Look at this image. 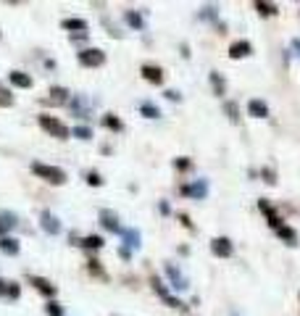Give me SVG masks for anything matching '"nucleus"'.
Listing matches in <instances>:
<instances>
[{
    "instance_id": "2",
    "label": "nucleus",
    "mask_w": 300,
    "mask_h": 316,
    "mask_svg": "<svg viewBox=\"0 0 300 316\" xmlns=\"http://www.w3.org/2000/svg\"><path fill=\"white\" fill-rule=\"evenodd\" d=\"M40 127L48 132L50 137H58V140H68L71 137V129H68L61 119H56V116H50V113H40Z\"/></svg>"
},
{
    "instance_id": "7",
    "label": "nucleus",
    "mask_w": 300,
    "mask_h": 316,
    "mask_svg": "<svg viewBox=\"0 0 300 316\" xmlns=\"http://www.w3.org/2000/svg\"><path fill=\"white\" fill-rule=\"evenodd\" d=\"M40 227H42V232H48V235H58L61 232V219L53 211H42L40 213Z\"/></svg>"
},
{
    "instance_id": "14",
    "label": "nucleus",
    "mask_w": 300,
    "mask_h": 316,
    "mask_svg": "<svg viewBox=\"0 0 300 316\" xmlns=\"http://www.w3.org/2000/svg\"><path fill=\"white\" fill-rule=\"evenodd\" d=\"M166 277L171 280V287H176V290H184V287H187V280L179 274V269H176L174 264H166Z\"/></svg>"
},
{
    "instance_id": "11",
    "label": "nucleus",
    "mask_w": 300,
    "mask_h": 316,
    "mask_svg": "<svg viewBox=\"0 0 300 316\" xmlns=\"http://www.w3.org/2000/svg\"><path fill=\"white\" fill-rule=\"evenodd\" d=\"M250 53H253V45H250L248 40H237V42H232V45H229V58H232V61L248 58Z\"/></svg>"
},
{
    "instance_id": "8",
    "label": "nucleus",
    "mask_w": 300,
    "mask_h": 316,
    "mask_svg": "<svg viewBox=\"0 0 300 316\" xmlns=\"http://www.w3.org/2000/svg\"><path fill=\"white\" fill-rule=\"evenodd\" d=\"M29 282H32V287H34L37 292H42L45 298H53V295L58 292V287H56V284H53L50 280H45V277H37V274H32V277H29Z\"/></svg>"
},
{
    "instance_id": "1",
    "label": "nucleus",
    "mask_w": 300,
    "mask_h": 316,
    "mask_svg": "<svg viewBox=\"0 0 300 316\" xmlns=\"http://www.w3.org/2000/svg\"><path fill=\"white\" fill-rule=\"evenodd\" d=\"M29 169L40 176V179H45L48 184H66V172L64 169H58V166H48V164H42V161H32L29 164Z\"/></svg>"
},
{
    "instance_id": "40",
    "label": "nucleus",
    "mask_w": 300,
    "mask_h": 316,
    "mask_svg": "<svg viewBox=\"0 0 300 316\" xmlns=\"http://www.w3.org/2000/svg\"><path fill=\"white\" fill-rule=\"evenodd\" d=\"M158 208H161V213H171V208H168V203H166V200H161V203H158Z\"/></svg>"
},
{
    "instance_id": "25",
    "label": "nucleus",
    "mask_w": 300,
    "mask_h": 316,
    "mask_svg": "<svg viewBox=\"0 0 300 316\" xmlns=\"http://www.w3.org/2000/svg\"><path fill=\"white\" fill-rule=\"evenodd\" d=\"M16 224V216L13 213H0V237H5V232Z\"/></svg>"
},
{
    "instance_id": "13",
    "label": "nucleus",
    "mask_w": 300,
    "mask_h": 316,
    "mask_svg": "<svg viewBox=\"0 0 300 316\" xmlns=\"http://www.w3.org/2000/svg\"><path fill=\"white\" fill-rule=\"evenodd\" d=\"M61 29H66V32H79V35H87V21L84 19H64L61 21Z\"/></svg>"
},
{
    "instance_id": "39",
    "label": "nucleus",
    "mask_w": 300,
    "mask_h": 316,
    "mask_svg": "<svg viewBox=\"0 0 300 316\" xmlns=\"http://www.w3.org/2000/svg\"><path fill=\"white\" fill-rule=\"evenodd\" d=\"M164 95H166L168 100H174V103H176V100H179V98H182V95H179V92H176V90H166V92H164Z\"/></svg>"
},
{
    "instance_id": "3",
    "label": "nucleus",
    "mask_w": 300,
    "mask_h": 316,
    "mask_svg": "<svg viewBox=\"0 0 300 316\" xmlns=\"http://www.w3.org/2000/svg\"><path fill=\"white\" fill-rule=\"evenodd\" d=\"M79 64L82 66H87V69H98V66H103L105 64V50H100V48H84L79 50Z\"/></svg>"
},
{
    "instance_id": "33",
    "label": "nucleus",
    "mask_w": 300,
    "mask_h": 316,
    "mask_svg": "<svg viewBox=\"0 0 300 316\" xmlns=\"http://www.w3.org/2000/svg\"><path fill=\"white\" fill-rule=\"evenodd\" d=\"M45 311H48V316H64V306H58L56 300H50V303L45 306Z\"/></svg>"
},
{
    "instance_id": "20",
    "label": "nucleus",
    "mask_w": 300,
    "mask_h": 316,
    "mask_svg": "<svg viewBox=\"0 0 300 316\" xmlns=\"http://www.w3.org/2000/svg\"><path fill=\"white\" fill-rule=\"evenodd\" d=\"M276 237H279V240H284L287 245H292V248L298 245V232H295L292 227H287V224H282L279 229H276Z\"/></svg>"
},
{
    "instance_id": "38",
    "label": "nucleus",
    "mask_w": 300,
    "mask_h": 316,
    "mask_svg": "<svg viewBox=\"0 0 300 316\" xmlns=\"http://www.w3.org/2000/svg\"><path fill=\"white\" fill-rule=\"evenodd\" d=\"M179 221H182V224L190 229V232H195V224H192V221H190V216H187V213H179Z\"/></svg>"
},
{
    "instance_id": "34",
    "label": "nucleus",
    "mask_w": 300,
    "mask_h": 316,
    "mask_svg": "<svg viewBox=\"0 0 300 316\" xmlns=\"http://www.w3.org/2000/svg\"><path fill=\"white\" fill-rule=\"evenodd\" d=\"M174 166L179 169V172H190V169H192V161H190V158H176Z\"/></svg>"
},
{
    "instance_id": "26",
    "label": "nucleus",
    "mask_w": 300,
    "mask_h": 316,
    "mask_svg": "<svg viewBox=\"0 0 300 316\" xmlns=\"http://www.w3.org/2000/svg\"><path fill=\"white\" fill-rule=\"evenodd\" d=\"M224 111H227L229 121H240V105H237L234 100H227V103H224Z\"/></svg>"
},
{
    "instance_id": "29",
    "label": "nucleus",
    "mask_w": 300,
    "mask_h": 316,
    "mask_svg": "<svg viewBox=\"0 0 300 316\" xmlns=\"http://www.w3.org/2000/svg\"><path fill=\"white\" fill-rule=\"evenodd\" d=\"M0 105H3V108L13 105V95H11V90H8V87H3V84H0Z\"/></svg>"
},
{
    "instance_id": "21",
    "label": "nucleus",
    "mask_w": 300,
    "mask_h": 316,
    "mask_svg": "<svg viewBox=\"0 0 300 316\" xmlns=\"http://www.w3.org/2000/svg\"><path fill=\"white\" fill-rule=\"evenodd\" d=\"M79 245H82L84 250H100V248L105 245V240H103L100 235H87V237H84V240H82Z\"/></svg>"
},
{
    "instance_id": "27",
    "label": "nucleus",
    "mask_w": 300,
    "mask_h": 316,
    "mask_svg": "<svg viewBox=\"0 0 300 316\" xmlns=\"http://www.w3.org/2000/svg\"><path fill=\"white\" fill-rule=\"evenodd\" d=\"M140 113H142L145 119H158L161 116V111L153 103H140Z\"/></svg>"
},
{
    "instance_id": "9",
    "label": "nucleus",
    "mask_w": 300,
    "mask_h": 316,
    "mask_svg": "<svg viewBox=\"0 0 300 316\" xmlns=\"http://www.w3.org/2000/svg\"><path fill=\"white\" fill-rule=\"evenodd\" d=\"M140 74L145 76V82H150V84H164V69L161 66H156V64H145L142 69H140Z\"/></svg>"
},
{
    "instance_id": "19",
    "label": "nucleus",
    "mask_w": 300,
    "mask_h": 316,
    "mask_svg": "<svg viewBox=\"0 0 300 316\" xmlns=\"http://www.w3.org/2000/svg\"><path fill=\"white\" fill-rule=\"evenodd\" d=\"M208 79H211L213 95H216V98H224V92H227V82H224V76H221L219 71H211V74H208Z\"/></svg>"
},
{
    "instance_id": "28",
    "label": "nucleus",
    "mask_w": 300,
    "mask_h": 316,
    "mask_svg": "<svg viewBox=\"0 0 300 316\" xmlns=\"http://www.w3.org/2000/svg\"><path fill=\"white\" fill-rule=\"evenodd\" d=\"M87 269H90V272L95 274V277H100V280H108V274H105V269L100 266V261H95V258H90V261H87Z\"/></svg>"
},
{
    "instance_id": "22",
    "label": "nucleus",
    "mask_w": 300,
    "mask_h": 316,
    "mask_svg": "<svg viewBox=\"0 0 300 316\" xmlns=\"http://www.w3.org/2000/svg\"><path fill=\"white\" fill-rule=\"evenodd\" d=\"M124 21H127L132 29H137V32H140V29H145V19H142L137 11H124Z\"/></svg>"
},
{
    "instance_id": "4",
    "label": "nucleus",
    "mask_w": 300,
    "mask_h": 316,
    "mask_svg": "<svg viewBox=\"0 0 300 316\" xmlns=\"http://www.w3.org/2000/svg\"><path fill=\"white\" fill-rule=\"evenodd\" d=\"M211 253L216 258H229L234 253V245H232L229 237H213V240H211Z\"/></svg>"
},
{
    "instance_id": "18",
    "label": "nucleus",
    "mask_w": 300,
    "mask_h": 316,
    "mask_svg": "<svg viewBox=\"0 0 300 316\" xmlns=\"http://www.w3.org/2000/svg\"><path fill=\"white\" fill-rule=\"evenodd\" d=\"M8 79H11L13 87H21V90H29V87H32V76L24 74V71H11Z\"/></svg>"
},
{
    "instance_id": "24",
    "label": "nucleus",
    "mask_w": 300,
    "mask_h": 316,
    "mask_svg": "<svg viewBox=\"0 0 300 316\" xmlns=\"http://www.w3.org/2000/svg\"><path fill=\"white\" fill-rule=\"evenodd\" d=\"M256 11L261 13V16H276V13H279L276 3H264V0H258V3H256Z\"/></svg>"
},
{
    "instance_id": "41",
    "label": "nucleus",
    "mask_w": 300,
    "mask_h": 316,
    "mask_svg": "<svg viewBox=\"0 0 300 316\" xmlns=\"http://www.w3.org/2000/svg\"><path fill=\"white\" fill-rule=\"evenodd\" d=\"M5 290H8V282H5V280H0V295H5Z\"/></svg>"
},
{
    "instance_id": "31",
    "label": "nucleus",
    "mask_w": 300,
    "mask_h": 316,
    "mask_svg": "<svg viewBox=\"0 0 300 316\" xmlns=\"http://www.w3.org/2000/svg\"><path fill=\"white\" fill-rule=\"evenodd\" d=\"M71 135L79 137V140H92V129H90V127H74Z\"/></svg>"
},
{
    "instance_id": "5",
    "label": "nucleus",
    "mask_w": 300,
    "mask_h": 316,
    "mask_svg": "<svg viewBox=\"0 0 300 316\" xmlns=\"http://www.w3.org/2000/svg\"><path fill=\"white\" fill-rule=\"evenodd\" d=\"M179 192H182V195H187V198L203 200L205 195H208V184H205V179H198V182H192V184H182Z\"/></svg>"
},
{
    "instance_id": "16",
    "label": "nucleus",
    "mask_w": 300,
    "mask_h": 316,
    "mask_svg": "<svg viewBox=\"0 0 300 316\" xmlns=\"http://www.w3.org/2000/svg\"><path fill=\"white\" fill-rule=\"evenodd\" d=\"M121 240H124V248H140L142 235L137 232V229H124V232H121Z\"/></svg>"
},
{
    "instance_id": "37",
    "label": "nucleus",
    "mask_w": 300,
    "mask_h": 316,
    "mask_svg": "<svg viewBox=\"0 0 300 316\" xmlns=\"http://www.w3.org/2000/svg\"><path fill=\"white\" fill-rule=\"evenodd\" d=\"M200 16H205V19H216V5H205Z\"/></svg>"
},
{
    "instance_id": "10",
    "label": "nucleus",
    "mask_w": 300,
    "mask_h": 316,
    "mask_svg": "<svg viewBox=\"0 0 300 316\" xmlns=\"http://www.w3.org/2000/svg\"><path fill=\"white\" fill-rule=\"evenodd\" d=\"M100 221H103V227L108 229V232H116V235H121V232H124V227H121L119 213H113V211H100Z\"/></svg>"
},
{
    "instance_id": "17",
    "label": "nucleus",
    "mask_w": 300,
    "mask_h": 316,
    "mask_svg": "<svg viewBox=\"0 0 300 316\" xmlns=\"http://www.w3.org/2000/svg\"><path fill=\"white\" fill-rule=\"evenodd\" d=\"M0 250H3L5 256H16V253L21 250V245H19L16 237H8V235H5V237H0Z\"/></svg>"
},
{
    "instance_id": "32",
    "label": "nucleus",
    "mask_w": 300,
    "mask_h": 316,
    "mask_svg": "<svg viewBox=\"0 0 300 316\" xmlns=\"http://www.w3.org/2000/svg\"><path fill=\"white\" fill-rule=\"evenodd\" d=\"M84 179H87L90 187H100V184H103V176H100L98 172H87V174H84Z\"/></svg>"
},
{
    "instance_id": "42",
    "label": "nucleus",
    "mask_w": 300,
    "mask_h": 316,
    "mask_svg": "<svg viewBox=\"0 0 300 316\" xmlns=\"http://www.w3.org/2000/svg\"><path fill=\"white\" fill-rule=\"evenodd\" d=\"M292 50H298V56H300V40H292Z\"/></svg>"
},
{
    "instance_id": "30",
    "label": "nucleus",
    "mask_w": 300,
    "mask_h": 316,
    "mask_svg": "<svg viewBox=\"0 0 300 316\" xmlns=\"http://www.w3.org/2000/svg\"><path fill=\"white\" fill-rule=\"evenodd\" d=\"M150 284H153V290H156V295H161V298H168V295H171V292H168L166 287H164V284H161V280H158V277H153V280H150Z\"/></svg>"
},
{
    "instance_id": "15",
    "label": "nucleus",
    "mask_w": 300,
    "mask_h": 316,
    "mask_svg": "<svg viewBox=\"0 0 300 316\" xmlns=\"http://www.w3.org/2000/svg\"><path fill=\"white\" fill-rule=\"evenodd\" d=\"M71 100V95H68L66 87H50V98L45 100V103H53V105H64Z\"/></svg>"
},
{
    "instance_id": "23",
    "label": "nucleus",
    "mask_w": 300,
    "mask_h": 316,
    "mask_svg": "<svg viewBox=\"0 0 300 316\" xmlns=\"http://www.w3.org/2000/svg\"><path fill=\"white\" fill-rule=\"evenodd\" d=\"M103 124L111 129V132H124V121H121L119 116H113V113H105L103 116Z\"/></svg>"
},
{
    "instance_id": "35",
    "label": "nucleus",
    "mask_w": 300,
    "mask_h": 316,
    "mask_svg": "<svg viewBox=\"0 0 300 316\" xmlns=\"http://www.w3.org/2000/svg\"><path fill=\"white\" fill-rule=\"evenodd\" d=\"M5 295H8V298H13V300H16V298L21 295V287H19V284H16V282H8V290H5Z\"/></svg>"
},
{
    "instance_id": "12",
    "label": "nucleus",
    "mask_w": 300,
    "mask_h": 316,
    "mask_svg": "<svg viewBox=\"0 0 300 316\" xmlns=\"http://www.w3.org/2000/svg\"><path fill=\"white\" fill-rule=\"evenodd\" d=\"M248 116H253V119H266L268 116V105L264 103V100H258V98L248 100Z\"/></svg>"
},
{
    "instance_id": "43",
    "label": "nucleus",
    "mask_w": 300,
    "mask_h": 316,
    "mask_svg": "<svg viewBox=\"0 0 300 316\" xmlns=\"http://www.w3.org/2000/svg\"><path fill=\"white\" fill-rule=\"evenodd\" d=\"M298 298H300V292H298Z\"/></svg>"
},
{
    "instance_id": "6",
    "label": "nucleus",
    "mask_w": 300,
    "mask_h": 316,
    "mask_svg": "<svg viewBox=\"0 0 300 316\" xmlns=\"http://www.w3.org/2000/svg\"><path fill=\"white\" fill-rule=\"evenodd\" d=\"M258 211H261V213H264V216H266L268 227H271L274 232H276V229L282 227V216H279V213H276L274 208H271V203H268V200H258Z\"/></svg>"
},
{
    "instance_id": "36",
    "label": "nucleus",
    "mask_w": 300,
    "mask_h": 316,
    "mask_svg": "<svg viewBox=\"0 0 300 316\" xmlns=\"http://www.w3.org/2000/svg\"><path fill=\"white\" fill-rule=\"evenodd\" d=\"M261 176L268 182V184H276V174H274V169H266L264 166V172H261Z\"/></svg>"
}]
</instances>
